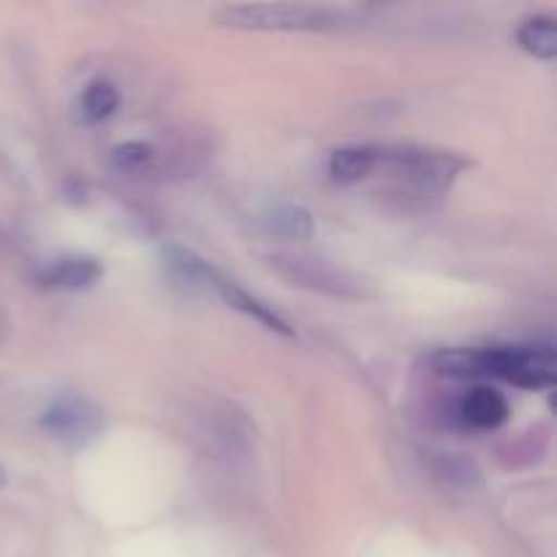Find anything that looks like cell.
Wrapping results in <instances>:
<instances>
[{
	"instance_id": "30bf717a",
	"label": "cell",
	"mask_w": 557,
	"mask_h": 557,
	"mask_svg": "<svg viewBox=\"0 0 557 557\" xmlns=\"http://www.w3.org/2000/svg\"><path fill=\"white\" fill-rule=\"evenodd\" d=\"M117 103H120L117 87H114L109 79H96L85 87V92H82L79 101H76V117H79L85 125H96L101 123V120L112 117Z\"/></svg>"
},
{
	"instance_id": "7c38bea8",
	"label": "cell",
	"mask_w": 557,
	"mask_h": 557,
	"mask_svg": "<svg viewBox=\"0 0 557 557\" xmlns=\"http://www.w3.org/2000/svg\"><path fill=\"white\" fill-rule=\"evenodd\" d=\"M163 264H166L169 275L177 283H185V286H196V283L210 286L212 272H215L205 259H199V256L185 248H174V245L163 250Z\"/></svg>"
},
{
	"instance_id": "5b68a950",
	"label": "cell",
	"mask_w": 557,
	"mask_h": 557,
	"mask_svg": "<svg viewBox=\"0 0 557 557\" xmlns=\"http://www.w3.org/2000/svg\"><path fill=\"white\" fill-rule=\"evenodd\" d=\"M210 286L215 288V292L223 297V302L232 305L234 310H239V313L250 315V319H253V321L264 324L267 330L281 332V335H286V337H294V330H292V326H288L286 319H281V315H277L275 310L270 308V305H264V302H261V299H256L253 294H248V292H245V288H239L237 283L228 281V277H223L218 270L212 272Z\"/></svg>"
},
{
	"instance_id": "277c9868",
	"label": "cell",
	"mask_w": 557,
	"mask_h": 557,
	"mask_svg": "<svg viewBox=\"0 0 557 557\" xmlns=\"http://www.w3.org/2000/svg\"><path fill=\"white\" fill-rule=\"evenodd\" d=\"M38 424H41V430H47L52 438L71 446H82L101 433L103 413L101 408L92 400H87V397L63 395L44 408Z\"/></svg>"
},
{
	"instance_id": "3957f363",
	"label": "cell",
	"mask_w": 557,
	"mask_h": 557,
	"mask_svg": "<svg viewBox=\"0 0 557 557\" xmlns=\"http://www.w3.org/2000/svg\"><path fill=\"white\" fill-rule=\"evenodd\" d=\"M223 25L248 27V30H315L335 22L326 9L310 5H232L221 11Z\"/></svg>"
},
{
	"instance_id": "5bb4252c",
	"label": "cell",
	"mask_w": 557,
	"mask_h": 557,
	"mask_svg": "<svg viewBox=\"0 0 557 557\" xmlns=\"http://www.w3.org/2000/svg\"><path fill=\"white\" fill-rule=\"evenodd\" d=\"M5 487V471H3V466H0V490Z\"/></svg>"
},
{
	"instance_id": "8992f818",
	"label": "cell",
	"mask_w": 557,
	"mask_h": 557,
	"mask_svg": "<svg viewBox=\"0 0 557 557\" xmlns=\"http://www.w3.org/2000/svg\"><path fill=\"white\" fill-rule=\"evenodd\" d=\"M460 419L473 430H498L509 419V403L493 386H476L462 397Z\"/></svg>"
},
{
	"instance_id": "8fae6325",
	"label": "cell",
	"mask_w": 557,
	"mask_h": 557,
	"mask_svg": "<svg viewBox=\"0 0 557 557\" xmlns=\"http://www.w3.org/2000/svg\"><path fill=\"white\" fill-rule=\"evenodd\" d=\"M517 41L528 54L539 60L557 58V27L553 16H531L517 30Z\"/></svg>"
},
{
	"instance_id": "52a82bcc",
	"label": "cell",
	"mask_w": 557,
	"mask_h": 557,
	"mask_svg": "<svg viewBox=\"0 0 557 557\" xmlns=\"http://www.w3.org/2000/svg\"><path fill=\"white\" fill-rule=\"evenodd\" d=\"M103 270L96 259L90 256H65L49 264L41 272V283L47 288H65V292H79V288H90L101 281Z\"/></svg>"
},
{
	"instance_id": "9c48e42d",
	"label": "cell",
	"mask_w": 557,
	"mask_h": 557,
	"mask_svg": "<svg viewBox=\"0 0 557 557\" xmlns=\"http://www.w3.org/2000/svg\"><path fill=\"white\" fill-rule=\"evenodd\" d=\"M261 223L270 234L288 239H308L313 237L315 221L310 210L299 205H272L261 212Z\"/></svg>"
},
{
	"instance_id": "ba28073f",
	"label": "cell",
	"mask_w": 557,
	"mask_h": 557,
	"mask_svg": "<svg viewBox=\"0 0 557 557\" xmlns=\"http://www.w3.org/2000/svg\"><path fill=\"white\" fill-rule=\"evenodd\" d=\"M381 147L351 145L341 147L330 158V177L341 185H351L373 174L381 166Z\"/></svg>"
},
{
	"instance_id": "6da1fadb",
	"label": "cell",
	"mask_w": 557,
	"mask_h": 557,
	"mask_svg": "<svg viewBox=\"0 0 557 557\" xmlns=\"http://www.w3.org/2000/svg\"><path fill=\"white\" fill-rule=\"evenodd\" d=\"M435 373L451 379H500L520 389H553L557 364L547 346H495V348H449L430 359Z\"/></svg>"
},
{
	"instance_id": "4fadbf2b",
	"label": "cell",
	"mask_w": 557,
	"mask_h": 557,
	"mask_svg": "<svg viewBox=\"0 0 557 557\" xmlns=\"http://www.w3.org/2000/svg\"><path fill=\"white\" fill-rule=\"evenodd\" d=\"M152 158V147L145 141H125L114 150L112 161L120 172H139L147 161Z\"/></svg>"
},
{
	"instance_id": "7a4b0ae2",
	"label": "cell",
	"mask_w": 557,
	"mask_h": 557,
	"mask_svg": "<svg viewBox=\"0 0 557 557\" xmlns=\"http://www.w3.org/2000/svg\"><path fill=\"white\" fill-rule=\"evenodd\" d=\"M381 163H389L395 174H400L408 185L419 190V194H444L460 169L466 163L451 152H435V150H417V147H406V150L381 152Z\"/></svg>"
}]
</instances>
